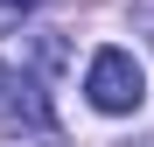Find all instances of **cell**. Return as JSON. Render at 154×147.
Listing matches in <instances>:
<instances>
[{
	"instance_id": "cell-2",
	"label": "cell",
	"mask_w": 154,
	"mask_h": 147,
	"mask_svg": "<svg viewBox=\"0 0 154 147\" xmlns=\"http://www.w3.org/2000/svg\"><path fill=\"white\" fill-rule=\"evenodd\" d=\"M14 7H35V0H0V14H14Z\"/></svg>"
},
{
	"instance_id": "cell-1",
	"label": "cell",
	"mask_w": 154,
	"mask_h": 147,
	"mask_svg": "<svg viewBox=\"0 0 154 147\" xmlns=\"http://www.w3.org/2000/svg\"><path fill=\"white\" fill-rule=\"evenodd\" d=\"M84 98L98 112H140V98H147V77H140V63H133V49H98L91 70H84Z\"/></svg>"
}]
</instances>
